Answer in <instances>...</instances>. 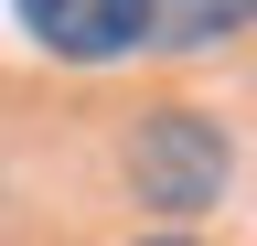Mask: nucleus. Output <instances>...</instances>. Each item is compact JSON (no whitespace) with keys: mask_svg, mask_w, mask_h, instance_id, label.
<instances>
[{"mask_svg":"<svg viewBox=\"0 0 257 246\" xmlns=\"http://www.w3.org/2000/svg\"><path fill=\"white\" fill-rule=\"evenodd\" d=\"M236 182V139L214 107H150L128 129V193L150 214H214Z\"/></svg>","mask_w":257,"mask_h":246,"instance_id":"1","label":"nucleus"},{"mask_svg":"<svg viewBox=\"0 0 257 246\" xmlns=\"http://www.w3.org/2000/svg\"><path fill=\"white\" fill-rule=\"evenodd\" d=\"M140 246H204V235H140Z\"/></svg>","mask_w":257,"mask_h":246,"instance_id":"4","label":"nucleus"},{"mask_svg":"<svg viewBox=\"0 0 257 246\" xmlns=\"http://www.w3.org/2000/svg\"><path fill=\"white\" fill-rule=\"evenodd\" d=\"M11 11L54 65H128V54H150V0H11Z\"/></svg>","mask_w":257,"mask_h":246,"instance_id":"2","label":"nucleus"},{"mask_svg":"<svg viewBox=\"0 0 257 246\" xmlns=\"http://www.w3.org/2000/svg\"><path fill=\"white\" fill-rule=\"evenodd\" d=\"M236 33H246V0H150V43L172 54H214Z\"/></svg>","mask_w":257,"mask_h":246,"instance_id":"3","label":"nucleus"}]
</instances>
